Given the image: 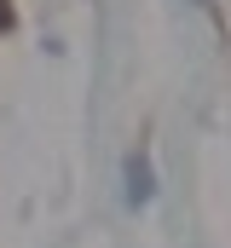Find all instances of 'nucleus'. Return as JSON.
Masks as SVG:
<instances>
[{"mask_svg":"<svg viewBox=\"0 0 231 248\" xmlns=\"http://www.w3.org/2000/svg\"><path fill=\"white\" fill-rule=\"evenodd\" d=\"M156 196V173H150V156H127V208H150Z\"/></svg>","mask_w":231,"mask_h":248,"instance_id":"obj_1","label":"nucleus"}]
</instances>
